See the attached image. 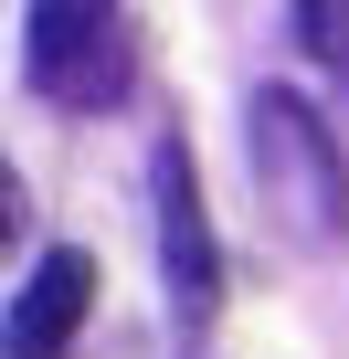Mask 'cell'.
Returning a JSON list of instances; mask_svg holds the SVG:
<instances>
[{"label": "cell", "mask_w": 349, "mask_h": 359, "mask_svg": "<svg viewBox=\"0 0 349 359\" xmlns=\"http://www.w3.org/2000/svg\"><path fill=\"white\" fill-rule=\"evenodd\" d=\"M244 148H254V180H265V212L296 233V243H338L349 233V169H338V137L317 127L307 95L265 85L244 106Z\"/></svg>", "instance_id": "1"}, {"label": "cell", "mask_w": 349, "mask_h": 359, "mask_svg": "<svg viewBox=\"0 0 349 359\" xmlns=\"http://www.w3.org/2000/svg\"><path fill=\"white\" fill-rule=\"evenodd\" d=\"M127 11L117 0H32V22H22V74L43 106L64 116H96L127 95Z\"/></svg>", "instance_id": "2"}, {"label": "cell", "mask_w": 349, "mask_h": 359, "mask_svg": "<svg viewBox=\"0 0 349 359\" xmlns=\"http://www.w3.org/2000/svg\"><path fill=\"white\" fill-rule=\"evenodd\" d=\"M159 264H169V306L180 317L223 306V254H212V212H202V180H191L180 137H159Z\"/></svg>", "instance_id": "3"}, {"label": "cell", "mask_w": 349, "mask_h": 359, "mask_svg": "<svg viewBox=\"0 0 349 359\" xmlns=\"http://www.w3.org/2000/svg\"><path fill=\"white\" fill-rule=\"evenodd\" d=\"M85 306H96V254H74V243H53L43 264H32V285H22V306H11V359H64L74 348V327H85Z\"/></svg>", "instance_id": "4"}, {"label": "cell", "mask_w": 349, "mask_h": 359, "mask_svg": "<svg viewBox=\"0 0 349 359\" xmlns=\"http://www.w3.org/2000/svg\"><path fill=\"white\" fill-rule=\"evenodd\" d=\"M296 43H307L328 74H349V0H296Z\"/></svg>", "instance_id": "5"}, {"label": "cell", "mask_w": 349, "mask_h": 359, "mask_svg": "<svg viewBox=\"0 0 349 359\" xmlns=\"http://www.w3.org/2000/svg\"><path fill=\"white\" fill-rule=\"evenodd\" d=\"M11 233H22V180H11V158H0V254H11Z\"/></svg>", "instance_id": "6"}]
</instances>
